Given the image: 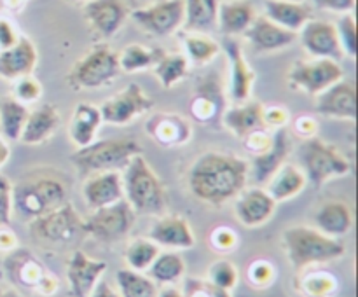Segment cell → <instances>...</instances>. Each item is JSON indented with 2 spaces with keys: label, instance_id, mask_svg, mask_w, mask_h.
<instances>
[{
  "label": "cell",
  "instance_id": "16",
  "mask_svg": "<svg viewBox=\"0 0 358 297\" xmlns=\"http://www.w3.org/2000/svg\"><path fill=\"white\" fill-rule=\"evenodd\" d=\"M107 271V264L103 261H96L84 254L83 250H76L66 264V282L72 297H90L101 276Z\"/></svg>",
  "mask_w": 358,
  "mask_h": 297
},
{
  "label": "cell",
  "instance_id": "6",
  "mask_svg": "<svg viewBox=\"0 0 358 297\" xmlns=\"http://www.w3.org/2000/svg\"><path fill=\"white\" fill-rule=\"evenodd\" d=\"M301 170L315 187H322L331 178L345 177L352 170L350 161L331 143L317 138H306L299 147Z\"/></svg>",
  "mask_w": 358,
  "mask_h": 297
},
{
  "label": "cell",
  "instance_id": "23",
  "mask_svg": "<svg viewBox=\"0 0 358 297\" xmlns=\"http://www.w3.org/2000/svg\"><path fill=\"white\" fill-rule=\"evenodd\" d=\"M83 196L91 212L117 203L119 199L124 198L121 173L119 171H101V173L90 175L83 187Z\"/></svg>",
  "mask_w": 358,
  "mask_h": 297
},
{
  "label": "cell",
  "instance_id": "41",
  "mask_svg": "<svg viewBox=\"0 0 358 297\" xmlns=\"http://www.w3.org/2000/svg\"><path fill=\"white\" fill-rule=\"evenodd\" d=\"M159 254V247L154 241L145 240V238H138V240L131 241L126 247L124 252V261L129 269L133 271H147L149 266L152 264L154 259Z\"/></svg>",
  "mask_w": 358,
  "mask_h": 297
},
{
  "label": "cell",
  "instance_id": "39",
  "mask_svg": "<svg viewBox=\"0 0 358 297\" xmlns=\"http://www.w3.org/2000/svg\"><path fill=\"white\" fill-rule=\"evenodd\" d=\"M154 68V75L161 82V86L171 89L177 82L187 77L189 72V59L182 52H171V55H164Z\"/></svg>",
  "mask_w": 358,
  "mask_h": 297
},
{
  "label": "cell",
  "instance_id": "12",
  "mask_svg": "<svg viewBox=\"0 0 358 297\" xmlns=\"http://www.w3.org/2000/svg\"><path fill=\"white\" fill-rule=\"evenodd\" d=\"M98 108L101 112V121L107 124L122 126L154 108V100L142 89L140 84L131 82L114 96L105 100Z\"/></svg>",
  "mask_w": 358,
  "mask_h": 297
},
{
  "label": "cell",
  "instance_id": "29",
  "mask_svg": "<svg viewBox=\"0 0 358 297\" xmlns=\"http://www.w3.org/2000/svg\"><path fill=\"white\" fill-rule=\"evenodd\" d=\"M255 9L247 0H224L219 3L217 14V28L226 37H234L247 31L252 21L255 20Z\"/></svg>",
  "mask_w": 358,
  "mask_h": 297
},
{
  "label": "cell",
  "instance_id": "10",
  "mask_svg": "<svg viewBox=\"0 0 358 297\" xmlns=\"http://www.w3.org/2000/svg\"><path fill=\"white\" fill-rule=\"evenodd\" d=\"M6 271L14 285L27 290H35L42 296H51L58 289L55 276L45 271L44 264L34 257L30 250L14 248L6 259Z\"/></svg>",
  "mask_w": 358,
  "mask_h": 297
},
{
  "label": "cell",
  "instance_id": "57",
  "mask_svg": "<svg viewBox=\"0 0 358 297\" xmlns=\"http://www.w3.org/2000/svg\"><path fill=\"white\" fill-rule=\"evenodd\" d=\"M156 297H184V294L180 290L173 289V287H168V289H163L161 292H157Z\"/></svg>",
  "mask_w": 358,
  "mask_h": 297
},
{
  "label": "cell",
  "instance_id": "20",
  "mask_svg": "<svg viewBox=\"0 0 358 297\" xmlns=\"http://www.w3.org/2000/svg\"><path fill=\"white\" fill-rule=\"evenodd\" d=\"M317 112L325 117L357 119V89L355 84L341 79L317 96Z\"/></svg>",
  "mask_w": 358,
  "mask_h": 297
},
{
  "label": "cell",
  "instance_id": "30",
  "mask_svg": "<svg viewBox=\"0 0 358 297\" xmlns=\"http://www.w3.org/2000/svg\"><path fill=\"white\" fill-rule=\"evenodd\" d=\"M353 226V213L346 203L329 201L315 213V227L331 238H341Z\"/></svg>",
  "mask_w": 358,
  "mask_h": 297
},
{
  "label": "cell",
  "instance_id": "19",
  "mask_svg": "<svg viewBox=\"0 0 358 297\" xmlns=\"http://www.w3.org/2000/svg\"><path fill=\"white\" fill-rule=\"evenodd\" d=\"M234 201L236 219L247 227H259L268 222L276 208V201L262 187H245Z\"/></svg>",
  "mask_w": 358,
  "mask_h": 297
},
{
  "label": "cell",
  "instance_id": "17",
  "mask_svg": "<svg viewBox=\"0 0 358 297\" xmlns=\"http://www.w3.org/2000/svg\"><path fill=\"white\" fill-rule=\"evenodd\" d=\"M222 48L229 61V96L234 103H245L252 96L255 72L245 58L241 45L233 37L224 38Z\"/></svg>",
  "mask_w": 358,
  "mask_h": 297
},
{
  "label": "cell",
  "instance_id": "15",
  "mask_svg": "<svg viewBox=\"0 0 358 297\" xmlns=\"http://www.w3.org/2000/svg\"><path fill=\"white\" fill-rule=\"evenodd\" d=\"M297 37L301 38V44L306 49L308 55L313 56V58L334 59V61L345 58L341 44H339L338 31H336V24L329 23V21L311 17L297 31Z\"/></svg>",
  "mask_w": 358,
  "mask_h": 297
},
{
  "label": "cell",
  "instance_id": "3",
  "mask_svg": "<svg viewBox=\"0 0 358 297\" xmlns=\"http://www.w3.org/2000/svg\"><path fill=\"white\" fill-rule=\"evenodd\" d=\"M282 238L287 259L297 271L315 264H327L343 257L346 252L338 238L327 236L317 227L292 226L283 231Z\"/></svg>",
  "mask_w": 358,
  "mask_h": 297
},
{
  "label": "cell",
  "instance_id": "2",
  "mask_svg": "<svg viewBox=\"0 0 358 297\" xmlns=\"http://www.w3.org/2000/svg\"><path fill=\"white\" fill-rule=\"evenodd\" d=\"M121 178L124 199L136 215H157L166 208V187L142 154L129 161Z\"/></svg>",
  "mask_w": 358,
  "mask_h": 297
},
{
  "label": "cell",
  "instance_id": "62",
  "mask_svg": "<svg viewBox=\"0 0 358 297\" xmlns=\"http://www.w3.org/2000/svg\"><path fill=\"white\" fill-rule=\"evenodd\" d=\"M2 297H9V296H2ZM10 297H16V296H10Z\"/></svg>",
  "mask_w": 358,
  "mask_h": 297
},
{
  "label": "cell",
  "instance_id": "54",
  "mask_svg": "<svg viewBox=\"0 0 358 297\" xmlns=\"http://www.w3.org/2000/svg\"><path fill=\"white\" fill-rule=\"evenodd\" d=\"M16 248V236L7 226H0V252H10Z\"/></svg>",
  "mask_w": 358,
  "mask_h": 297
},
{
  "label": "cell",
  "instance_id": "28",
  "mask_svg": "<svg viewBox=\"0 0 358 297\" xmlns=\"http://www.w3.org/2000/svg\"><path fill=\"white\" fill-rule=\"evenodd\" d=\"M59 121H62L59 112L55 105H41L28 114L20 142L27 143V145H41V143L48 142L59 128Z\"/></svg>",
  "mask_w": 358,
  "mask_h": 297
},
{
  "label": "cell",
  "instance_id": "1",
  "mask_svg": "<svg viewBox=\"0 0 358 297\" xmlns=\"http://www.w3.org/2000/svg\"><path fill=\"white\" fill-rule=\"evenodd\" d=\"M248 182V163L227 152H205L189 168L187 184L203 203L220 206L236 198Z\"/></svg>",
  "mask_w": 358,
  "mask_h": 297
},
{
  "label": "cell",
  "instance_id": "4",
  "mask_svg": "<svg viewBox=\"0 0 358 297\" xmlns=\"http://www.w3.org/2000/svg\"><path fill=\"white\" fill-rule=\"evenodd\" d=\"M138 154H142V145L133 138L94 140L72 154V163L80 175L90 177L101 171L124 170Z\"/></svg>",
  "mask_w": 358,
  "mask_h": 297
},
{
  "label": "cell",
  "instance_id": "49",
  "mask_svg": "<svg viewBox=\"0 0 358 297\" xmlns=\"http://www.w3.org/2000/svg\"><path fill=\"white\" fill-rule=\"evenodd\" d=\"M212 241V247L219 252H231L233 248H236L238 245V236L234 231H231L229 227H217L215 231L210 236Z\"/></svg>",
  "mask_w": 358,
  "mask_h": 297
},
{
  "label": "cell",
  "instance_id": "24",
  "mask_svg": "<svg viewBox=\"0 0 358 297\" xmlns=\"http://www.w3.org/2000/svg\"><path fill=\"white\" fill-rule=\"evenodd\" d=\"M37 59L34 42L24 35H20L13 48L0 51V77L6 80H17L21 77L31 75Z\"/></svg>",
  "mask_w": 358,
  "mask_h": 297
},
{
  "label": "cell",
  "instance_id": "48",
  "mask_svg": "<svg viewBox=\"0 0 358 297\" xmlns=\"http://www.w3.org/2000/svg\"><path fill=\"white\" fill-rule=\"evenodd\" d=\"M248 278H250L252 285L255 287H268L271 285L273 278H275V268L271 262L268 261H255L252 262L250 269H248Z\"/></svg>",
  "mask_w": 358,
  "mask_h": 297
},
{
  "label": "cell",
  "instance_id": "40",
  "mask_svg": "<svg viewBox=\"0 0 358 297\" xmlns=\"http://www.w3.org/2000/svg\"><path fill=\"white\" fill-rule=\"evenodd\" d=\"M185 58L194 65H206L220 52V44L208 37V34H191L184 35Z\"/></svg>",
  "mask_w": 358,
  "mask_h": 297
},
{
  "label": "cell",
  "instance_id": "47",
  "mask_svg": "<svg viewBox=\"0 0 358 297\" xmlns=\"http://www.w3.org/2000/svg\"><path fill=\"white\" fill-rule=\"evenodd\" d=\"M13 219V184L0 173V226H9Z\"/></svg>",
  "mask_w": 358,
  "mask_h": 297
},
{
  "label": "cell",
  "instance_id": "5",
  "mask_svg": "<svg viewBox=\"0 0 358 297\" xmlns=\"http://www.w3.org/2000/svg\"><path fill=\"white\" fill-rule=\"evenodd\" d=\"M66 203L63 182L52 177H37L13 185V213L23 220L38 219Z\"/></svg>",
  "mask_w": 358,
  "mask_h": 297
},
{
  "label": "cell",
  "instance_id": "44",
  "mask_svg": "<svg viewBox=\"0 0 358 297\" xmlns=\"http://www.w3.org/2000/svg\"><path fill=\"white\" fill-rule=\"evenodd\" d=\"M208 282L222 290H231L238 283V269L233 262L220 259L215 261L208 269Z\"/></svg>",
  "mask_w": 358,
  "mask_h": 297
},
{
  "label": "cell",
  "instance_id": "45",
  "mask_svg": "<svg viewBox=\"0 0 358 297\" xmlns=\"http://www.w3.org/2000/svg\"><path fill=\"white\" fill-rule=\"evenodd\" d=\"M14 94L13 96L16 100H20L21 103H35V101L41 100L42 96V84L37 79H34L31 75L21 77V79L14 80Z\"/></svg>",
  "mask_w": 358,
  "mask_h": 297
},
{
  "label": "cell",
  "instance_id": "36",
  "mask_svg": "<svg viewBox=\"0 0 358 297\" xmlns=\"http://www.w3.org/2000/svg\"><path fill=\"white\" fill-rule=\"evenodd\" d=\"M166 52L159 48H145L142 44H129L128 48L122 49L121 55H117L121 72L133 73L138 70L152 68Z\"/></svg>",
  "mask_w": 358,
  "mask_h": 297
},
{
  "label": "cell",
  "instance_id": "13",
  "mask_svg": "<svg viewBox=\"0 0 358 297\" xmlns=\"http://www.w3.org/2000/svg\"><path fill=\"white\" fill-rule=\"evenodd\" d=\"M133 21L156 37H168L184 24V0H159L131 13Z\"/></svg>",
  "mask_w": 358,
  "mask_h": 297
},
{
  "label": "cell",
  "instance_id": "38",
  "mask_svg": "<svg viewBox=\"0 0 358 297\" xmlns=\"http://www.w3.org/2000/svg\"><path fill=\"white\" fill-rule=\"evenodd\" d=\"M115 283H117L119 296L121 297H156L157 289L156 282L140 271L133 269H119L115 273Z\"/></svg>",
  "mask_w": 358,
  "mask_h": 297
},
{
  "label": "cell",
  "instance_id": "8",
  "mask_svg": "<svg viewBox=\"0 0 358 297\" xmlns=\"http://www.w3.org/2000/svg\"><path fill=\"white\" fill-rule=\"evenodd\" d=\"M30 234L37 243L48 247H63L84 236V220L73 208L72 203L66 201L59 208L38 217L30 222Z\"/></svg>",
  "mask_w": 358,
  "mask_h": 297
},
{
  "label": "cell",
  "instance_id": "56",
  "mask_svg": "<svg viewBox=\"0 0 358 297\" xmlns=\"http://www.w3.org/2000/svg\"><path fill=\"white\" fill-rule=\"evenodd\" d=\"M9 157H10L9 145H7L6 140H3L2 136H0V168H2L3 164L7 163V161H9Z\"/></svg>",
  "mask_w": 358,
  "mask_h": 297
},
{
  "label": "cell",
  "instance_id": "61",
  "mask_svg": "<svg viewBox=\"0 0 358 297\" xmlns=\"http://www.w3.org/2000/svg\"><path fill=\"white\" fill-rule=\"evenodd\" d=\"M3 296V292H2V290H0V297H2Z\"/></svg>",
  "mask_w": 358,
  "mask_h": 297
},
{
  "label": "cell",
  "instance_id": "37",
  "mask_svg": "<svg viewBox=\"0 0 358 297\" xmlns=\"http://www.w3.org/2000/svg\"><path fill=\"white\" fill-rule=\"evenodd\" d=\"M147 273H149V278L152 282L170 285V283L178 282L184 276L185 262L177 252H163V254L159 252L152 264L149 266Z\"/></svg>",
  "mask_w": 358,
  "mask_h": 297
},
{
  "label": "cell",
  "instance_id": "42",
  "mask_svg": "<svg viewBox=\"0 0 358 297\" xmlns=\"http://www.w3.org/2000/svg\"><path fill=\"white\" fill-rule=\"evenodd\" d=\"M338 289V280L331 273L313 271L303 276V294L308 297H332Z\"/></svg>",
  "mask_w": 358,
  "mask_h": 297
},
{
  "label": "cell",
  "instance_id": "32",
  "mask_svg": "<svg viewBox=\"0 0 358 297\" xmlns=\"http://www.w3.org/2000/svg\"><path fill=\"white\" fill-rule=\"evenodd\" d=\"M306 184L308 180L304 171L297 168L296 164L285 163L269 178L266 191L276 203H282L299 196L304 191V187H306Z\"/></svg>",
  "mask_w": 358,
  "mask_h": 297
},
{
  "label": "cell",
  "instance_id": "25",
  "mask_svg": "<svg viewBox=\"0 0 358 297\" xmlns=\"http://www.w3.org/2000/svg\"><path fill=\"white\" fill-rule=\"evenodd\" d=\"M149 240L157 247L189 250L196 245L194 233L187 220L180 215H166L157 220L149 231Z\"/></svg>",
  "mask_w": 358,
  "mask_h": 297
},
{
  "label": "cell",
  "instance_id": "9",
  "mask_svg": "<svg viewBox=\"0 0 358 297\" xmlns=\"http://www.w3.org/2000/svg\"><path fill=\"white\" fill-rule=\"evenodd\" d=\"M135 217L136 213L122 198L117 203L93 210V213L84 220V233L101 243H117L122 238L128 236Z\"/></svg>",
  "mask_w": 358,
  "mask_h": 297
},
{
  "label": "cell",
  "instance_id": "14",
  "mask_svg": "<svg viewBox=\"0 0 358 297\" xmlns=\"http://www.w3.org/2000/svg\"><path fill=\"white\" fill-rule=\"evenodd\" d=\"M290 152H292L290 131L287 128L275 129L269 145L262 152L254 154V159L248 164V178H252L254 185L268 184L269 178L285 164Z\"/></svg>",
  "mask_w": 358,
  "mask_h": 297
},
{
  "label": "cell",
  "instance_id": "52",
  "mask_svg": "<svg viewBox=\"0 0 358 297\" xmlns=\"http://www.w3.org/2000/svg\"><path fill=\"white\" fill-rule=\"evenodd\" d=\"M313 3L318 9L331 10V13L339 14H348L355 9L357 0H313Z\"/></svg>",
  "mask_w": 358,
  "mask_h": 297
},
{
  "label": "cell",
  "instance_id": "58",
  "mask_svg": "<svg viewBox=\"0 0 358 297\" xmlns=\"http://www.w3.org/2000/svg\"><path fill=\"white\" fill-rule=\"evenodd\" d=\"M24 2H27V0H13V3H9V6H23Z\"/></svg>",
  "mask_w": 358,
  "mask_h": 297
},
{
  "label": "cell",
  "instance_id": "22",
  "mask_svg": "<svg viewBox=\"0 0 358 297\" xmlns=\"http://www.w3.org/2000/svg\"><path fill=\"white\" fill-rule=\"evenodd\" d=\"M189 112L192 119L201 124L220 122L224 114V94L215 77H208L198 84L196 93L191 98Z\"/></svg>",
  "mask_w": 358,
  "mask_h": 297
},
{
  "label": "cell",
  "instance_id": "11",
  "mask_svg": "<svg viewBox=\"0 0 358 297\" xmlns=\"http://www.w3.org/2000/svg\"><path fill=\"white\" fill-rule=\"evenodd\" d=\"M343 75H345V72H343L339 61L315 58L311 61L294 63L287 79H289L292 89L303 91L310 96H318L322 91L341 80Z\"/></svg>",
  "mask_w": 358,
  "mask_h": 297
},
{
  "label": "cell",
  "instance_id": "21",
  "mask_svg": "<svg viewBox=\"0 0 358 297\" xmlns=\"http://www.w3.org/2000/svg\"><path fill=\"white\" fill-rule=\"evenodd\" d=\"M245 37L250 42L252 49L257 52H273L289 48L297 41L296 31L285 30L268 20L266 16H255L250 27L245 31Z\"/></svg>",
  "mask_w": 358,
  "mask_h": 297
},
{
  "label": "cell",
  "instance_id": "46",
  "mask_svg": "<svg viewBox=\"0 0 358 297\" xmlns=\"http://www.w3.org/2000/svg\"><path fill=\"white\" fill-rule=\"evenodd\" d=\"M184 297H231L229 290H222L219 287L212 285L208 280L191 278L185 282Z\"/></svg>",
  "mask_w": 358,
  "mask_h": 297
},
{
  "label": "cell",
  "instance_id": "55",
  "mask_svg": "<svg viewBox=\"0 0 358 297\" xmlns=\"http://www.w3.org/2000/svg\"><path fill=\"white\" fill-rule=\"evenodd\" d=\"M90 297H121V296H119L112 287H108L107 283L100 280V283H98L96 289L93 290V294H91Z\"/></svg>",
  "mask_w": 358,
  "mask_h": 297
},
{
  "label": "cell",
  "instance_id": "18",
  "mask_svg": "<svg viewBox=\"0 0 358 297\" xmlns=\"http://www.w3.org/2000/svg\"><path fill=\"white\" fill-rule=\"evenodd\" d=\"M84 17L98 37L110 38L124 24L128 7L122 0H87Z\"/></svg>",
  "mask_w": 358,
  "mask_h": 297
},
{
  "label": "cell",
  "instance_id": "27",
  "mask_svg": "<svg viewBox=\"0 0 358 297\" xmlns=\"http://www.w3.org/2000/svg\"><path fill=\"white\" fill-rule=\"evenodd\" d=\"M220 122L233 135L243 140L254 133L268 129L264 124V105L257 101H245V103H238L236 107L227 108L224 110Z\"/></svg>",
  "mask_w": 358,
  "mask_h": 297
},
{
  "label": "cell",
  "instance_id": "53",
  "mask_svg": "<svg viewBox=\"0 0 358 297\" xmlns=\"http://www.w3.org/2000/svg\"><path fill=\"white\" fill-rule=\"evenodd\" d=\"M317 122H315V119L308 117V115H303V117H297L296 121H294V131L297 133V135L303 136L304 140L306 138H313L315 136V131H317Z\"/></svg>",
  "mask_w": 358,
  "mask_h": 297
},
{
  "label": "cell",
  "instance_id": "35",
  "mask_svg": "<svg viewBox=\"0 0 358 297\" xmlns=\"http://www.w3.org/2000/svg\"><path fill=\"white\" fill-rule=\"evenodd\" d=\"M28 107L16 100L14 96L0 98V131L7 140L20 142V136L23 133L24 122H27Z\"/></svg>",
  "mask_w": 358,
  "mask_h": 297
},
{
  "label": "cell",
  "instance_id": "31",
  "mask_svg": "<svg viewBox=\"0 0 358 297\" xmlns=\"http://www.w3.org/2000/svg\"><path fill=\"white\" fill-rule=\"evenodd\" d=\"M101 112L100 108L91 103H79L73 108L72 121L69 126V135L73 145L77 149L90 145L94 142L96 133L101 124Z\"/></svg>",
  "mask_w": 358,
  "mask_h": 297
},
{
  "label": "cell",
  "instance_id": "26",
  "mask_svg": "<svg viewBox=\"0 0 358 297\" xmlns=\"http://www.w3.org/2000/svg\"><path fill=\"white\" fill-rule=\"evenodd\" d=\"M147 135L161 147L185 145L192 136L189 121L177 114H156L147 121Z\"/></svg>",
  "mask_w": 358,
  "mask_h": 297
},
{
  "label": "cell",
  "instance_id": "43",
  "mask_svg": "<svg viewBox=\"0 0 358 297\" xmlns=\"http://www.w3.org/2000/svg\"><path fill=\"white\" fill-rule=\"evenodd\" d=\"M339 44H341L343 55L350 56L352 59L357 58V21L352 13L343 14L336 24Z\"/></svg>",
  "mask_w": 358,
  "mask_h": 297
},
{
  "label": "cell",
  "instance_id": "50",
  "mask_svg": "<svg viewBox=\"0 0 358 297\" xmlns=\"http://www.w3.org/2000/svg\"><path fill=\"white\" fill-rule=\"evenodd\" d=\"M290 121L289 112L283 107H264V124L266 128H285L287 122Z\"/></svg>",
  "mask_w": 358,
  "mask_h": 297
},
{
  "label": "cell",
  "instance_id": "60",
  "mask_svg": "<svg viewBox=\"0 0 358 297\" xmlns=\"http://www.w3.org/2000/svg\"><path fill=\"white\" fill-rule=\"evenodd\" d=\"M285 2H303V0H285Z\"/></svg>",
  "mask_w": 358,
  "mask_h": 297
},
{
  "label": "cell",
  "instance_id": "34",
  "mask_svg": "<svg viewBox=\"0 0 358 297\" xmlns=\"http://www.w3.org/2000/svg\"><path fill=\"white\" fill-rule=\"evenodd\" d=\"M219 0H184V24L191 34H210L217 28Z\"/></svg>",
  "mask_w": 358,
  "mask_h": 297
},
{
  "label": "cell",
  "instance_id": "33",
  "mask_svg": "<svg viewBox=\"0 0 358 297\" xmlns=\"http://www.w3.org/2000/svg\"><path fill=\"white\" fill-rule=\"evenodd\" d=\"M266 17L278 27L290 31H299L308 20H311L310 6L303 2H285V0H266Z\"/></svg>",
  "mask_w": 358,
  "mask_h": 297
},
{
  "label": "cell",
  "instance_id": "51",
  "mask_svg": "<svg viewBox=\"0 0 358 297\" xmlns=\"http://www.w3.org/2000/svg\"><path fill=\"white\" fill-rule=\"evenodd\" d=\"M17 38H20V34H17L13 21L0 16V51L13 48V45L17 42Z\"/></svg>",
  "mask_w": 358,
  "mask_h": 297
},
{
  "label": "cell",
  "instance_id": "7",
  "mask_svg": "<svg viewBox=\"0 0 358 297\" xmlns=\"http://www.w3.org/2000/svg\"><path fill=\"white\" fill-rule=\"evenodd\" d=\"M121 73L119 58L107 45H96L90 52L77 59L66 75V82L72 89H100Z\"/></svg>",
  "mask_w": 358,
  "mask_h": 297
},
{
  "label": "cell",
  "instance_id": "59",
  "mask_svg": "<svg viewBox=\"0 0 358 297\" xmlns=\"http://www.w3.org/2000/svg\"><path fill=\"white\" fill-rule=\"evenodd\" d=\"M70 2H87V0H70Z\"/></svg>",
  "mask_w": 358,
  "mask_h": 297
}]
</instances>
